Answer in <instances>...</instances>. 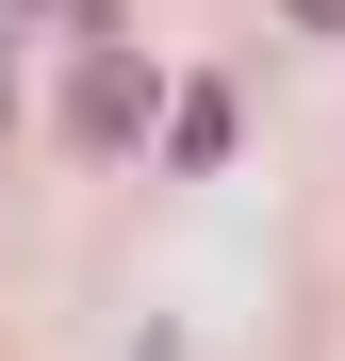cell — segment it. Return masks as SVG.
Segmentation results:
<instances>
[{
  "mask_svg": "<svg viewBox=\"0 0 345 361\" xmlns=\"http://www.w3.org/2000/svg\"><path fill=\"white\" fill-rule=\"evenodd\" d=\"M132 115H148V82H132V66H83V99H66V132H83V148H115Z\"/></svg>",
  "mask_w": 345,
  "mask_h": 361,
  "instance_id": "1",
  "label": "cell"
},
{
  "mask_svg": "<svg viewBox=\"0 0 345 361\" xmlns=\"http://www.w3.org/2000/svg\"><path fill=\"white\" fill-rule=\"evenodd\" d=\"M296 33H345V0H296Z\"/></svg>",
  "mask_w": 345,
  "mask_h": 361,
  "instance_id": "2",
  "label": "cell"
}]
</instances>
